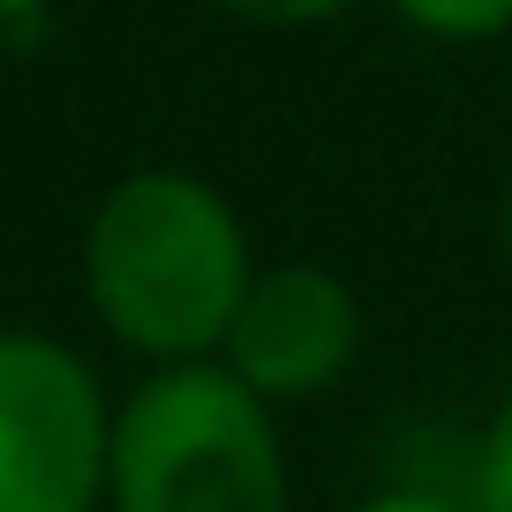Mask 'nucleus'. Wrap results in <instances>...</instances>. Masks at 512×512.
<instances>
[{
    "label": "nucleus",
    "mask_w": 512,
    "mask_h": 512,
    "mask_svg": "<svg viewBox=\"0 0 512 512\" xmlns=\"http://www.w3.org/2000/svg\"><path fill=\"white\" fill-rule=\"evenodd\" d=\"M279 422L226 362L151 369L113 407V512H287Z\"/></svg>",
    "instance_id": "nucleus-2"
},
{
    "label": "nucleus",
    "mask_w": 512,
    "mask_h": 512,
    "mask_svg": "<svg viewBox=\"0 0 512 512\" xmlns=\"http://www.w3.org/2000/svg\"><path fill=\"white\" fill-rule=\"evenodd\" d=\"M505 256H512V174H505Z\"/></svg>",
    "instance_id": "nucleus-9"
},
{
    "label": "nucleus",
    "mask_w": 512,
    "mask_h": 512,
    "mask_svg": "<svg viewBox=\"0 0 512 512\" xmlns=\"http://www.w3.org/2000/svg\"><path fill=\"white\" fill-rule=\"evenodd\" d=\"M475 512H512V392L497 400L490 430L475 437Z\"/></svg>",
    "instance_id": "nucleus-6"
},
{
    "label": "nucleus",
    "mask_w": 512,
    "mask_h": 512,
    "mask_svg": "<svg viewBox=\"0 0 512 512\" xmlns=\"http://www.w3.org/2000/svg\"><path fill=\"white\" fill-rule=\"evenodd\" d=\"M249 279L256 256L241 211L181 166L121 174L83 226L91 317L151 369L211 362L249 302Z\"/></svg>",
    "instance_id": "nucleus-1"
},
{
    "label": "nucleus",
    "mask_w": 512,
    "mask_h": 512,
    "mask_svg": "<svg viewBox=\"0 0 512 512\" xmlns=\"http://www.w3.org/2000/svg\"><path fill=\"white\" fill-rule=\"evenodd\" d=\"M219 354L264 407L317 400L362 354V302L339 272L302 264V256L294 264H256L249 302H241Z\"/></svg>",
    "instance_id": "nucleus-4"
},
{
    "label": "nucleus",
    "mask_w": 512,
    "mask_h": 512,
    "mask_svg": "<svg viewBox=\"0 0 512 512\" xmlns=\"http://www.w3.org/2000/svg\"><path fill=\"white\" fill-rule=\"evenodd\" d=\"M392 16L445 46H490L512 31V0H392Z\"/></svg>",
    "instance_id": "nucleus-5"
},
{
    "label": "nucleus",
    "mask_w": 512,
    "mask_h": 512,
    "mask_svg": "<svg viewBox=\"0 0 512 512\" xmlns=\"http://www.w3.org/2000/svg\"><path fill=\"white\" fill-rule=\"evenodd\" d=\"M347 512H475V505H460V497H445V490H377V497H362V505H347Z\"/></svg>",
    "instance_id": "nucleus-8"
},
{
    "label": "nucleus",
    "mask_w": 512,
    "mask_h": 512,
    "mask_svg": "<svg viewBox=\"0 0 512 512\" xmlns=\"http://www.w3.org/2000/svg\"><path fill=\"white\" fill-rule=\"evenodd\" d=\"M106 452L98 369L53 332H0V512L106 505Z\"/></svg>",
    "instance_id": "nucleus-3"
},
{
    "label": "nucleus",
    "mask_w": 512,
    "mask_h": 512,
    "mask_svg": "<svg viewBox=\"0 0 512 512\" xmlns=\"http://www.w3.org/2000/svg\"><path fill=\"white\" fill-rule=\"evenodd\" d=\"M226 16H241V23H272V31H302V23H332V16H347L354 0H219Z\"/></svg>",
    "instance_id": "nucleus-7"
}]
</instances>
